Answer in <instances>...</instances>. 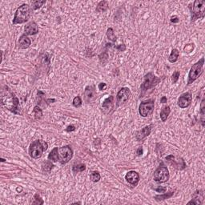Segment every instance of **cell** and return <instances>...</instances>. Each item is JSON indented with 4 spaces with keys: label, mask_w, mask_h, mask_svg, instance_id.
I'll list each match as a JSON object with an SVG mask.
<instances>
[{
    "label": "cell",
    "mask_w": 205,
    "mask_h": 205,
    "mask_svg": "<svg viewBox=\"0 0 205 205\" xmlns=\"http://www.w3.org/2000/svg\"><path fill=\"white\" fill-rule=\"evenodd\" d=\"M131 96V90L129 88H123L119 90L116 96V105L120 106L129 100Z\"/></svg>",
    "instance_id": "8fae6325"
},
{
    "label": "cell",
    "mask_w": 205,
    "mask_h": 205,
    "mask_svg": "<svg viewBox=\"0 0 205 205\" xmlns=\"http://www.w3.org/2000/svg\"><path fill=\"white\" fill-rule=\"evenodd\" d=\"M75 130H76V127L71 125V126H68L67 128L66 129V131H75Z\"/></svg>",
    "instance_id": "ab89813d"
},
{
    "label": "cell",
    "mask_w": 205,
    "mask_h": 205,
    "mask_svg": "<svg viewBox=\"0 0 205 205\" xmlns=\"http://www.w3.org/2000/svg\"><path fill=\"white\" fill-rule=\"evenodd\" d=\"M192 13V21H196L199 18H203L205 15V1L196 0L192 6H189Z\"/></svg>",
    "instance_id": "277c9868"
},
{
    "label": "cell",
    "mask_w": 205,
    "mask_h": 205,
    "mask_svg": "<svg viewBox=\"0 0 205 205\" xmlns=\"http://www.w3.org/2000/svg\"><path fill=\"white\" fill-rule=\"evenodd\" d=\"M179 54H180V52H179L178 50H177V49H173L172 51V52H171L170 55H169V62H171V63H175V62H176L179 58Z\"/></svg>",
    "instance_id": "7402d4cb"
},
{
    "label": "cell",
    "mask_w": 205,
    "mask_h": 205,
    "mask_svg": "<svg viewBox=\"0 0 205 205\" xmlns=\"http://www.w3.org/2000/svg\"><path fill=\"white\" fill-rule=\"evenodd\" d=\"M25 32L28 35H36L39 32V28H38V25L36 24L35 22H30L29 23H27L24 27Z\"/></svg>",
    "instance_id": "9a60e30c"
},
{
    "label": "cell",
    "mask_w": 205,
    "mask_h": 205,
    "mask_svg": "<svg viewBox=\"0 0 205 205\" xmlns=\"http://www.w3.org/2000/svg\"><path fill=\"white\" fill-rule=\"evenodd\" d=\"M171 112V109H170V107L169 106H165L163 107L161 112H160V118H161V120L163 122H165L167 120V119L168 117L169 114Z\"/></svg>",
    "instance_id": "ffe728a7"
},
{
    "label": "cell",
    "mask_w": 205,
    "mask_h": 205,
    "mask_svg": "<svg viewBox=\"0 0 205 205\" xmlns=\"http://www.w3.org/2000/svg\"><path fill=\"white\" fill-rule=\"evenodd\" d=\"M100 59L101 62H103L104 60H107V59H108V54H107V52H104V53L100 54Z\"/></svg>",
    "instance_id": "e575fe53"
},
{
    "label": "cell",
    "mask_w": 205,
    "mask_h": 205,
    "mask_svg": "<svg viewBox=\"0 0 205 205\" xmlns=\"http://www.w3.org/2000/svg\"><path fill=\"white\" fill-rule=\"evenodd\" d=\"M107 36L109 40H111V41H112L113 42H115V41H116V39H117L116 36H115V32H114V30H113L112 28H108V29H107Z\"/></svg>",
    "instance_id": "4316f807"
},
{
    "label": "cell",
    "mask_w": 205,
    "mask_h": 205,
    "mask_svg": "<svg viewBox=\"0 0 205 205\" xmlns=\"http://www.w3.org/2000/svg\"><path fill=\"white\" fill-rule=\"evenodd\" d=\"M204 64V58H201V59L199 60L197 63L194 64L188 75V80H187V84L189 85L192 83L193 82L196 80L199 76L202 75L203 73V66Z\"/></svg>",
    "instance_id": "5b68a950"
},
{
    "label": "cell",
    "mask_w": 205,
    "mask_h": 205,
    "mask_svg": "<svg viewBox=\"0 0 205 205\" xmlns=\"http://www.w3.org/2000/svg\"><path fill=\"white\" fill-rule=\"evenodd\" d=\"M192 100V96L190 92H186L181 95L178 100V105L180 108H186L189 107Z\"/></svg>",
    "instance_id": "7c38bea8"
},
{
    "label": "cell",
    "mask_w": 205,
    "mask_h": 205,
    "mask_svg": "<svg viewBox=\"0 0 205 205\" xmlns=\"http://www.w3.org/2000/svg\"><path fill=\"white\" fill-rule=\"evenodd\" d=\"M47 101H48V102H54V101H55V100H48Z\"/></svg>",
    "instance_id": "7bdbcfd3"
},
{
    "label": "cell",
    "mask_w": 205,
    "mask_h": 205,
    "mask_svg": "<svg viewBox=\"0 0 205 205\" xmlns=\"http://www.w3.org/2000/svg\"><path fill=\"white\" fill-rule=\"evenodd\" d=\"M205 100L203 99L201 101V105H200V114H201V122L202 125L204 126V114H205Z\"/></svg>",
    "instance_id": "83f0119b"
},
{
    "label": "cell",
    "mask_w": 205,
    "mask_h": 205,
    "mask_svg": "<svg viewBox=\"0 0 205 205\" xmlns=\"http://www.w3.org/2000/svg\"><path fill=\"white\" fill-rule=\"evenodd\" d=\"M30 39L26 35H23L18 40V45L19 47L23 49L28 48L30 45Z\"/></svg>",
    "instance_id": "ac0fdd59"
},
{
    "label": "cell",
    "mask_w": 205,
    "mask_h": 205,
    "mask_svg": "<svg viewBox=\"0 0 205 205\" xmlns=\"http://www.w3.org/2000/svg\"><path fill=\"white\" fill-rule=\"evenodd\" d=\"M193 199L191 200L190 202L187 203V204H202V201L204 198V192H203L202 190H198L196 191L195 192L193 193L192 195Z\"/></svg>",
    "instance_id": "5bb4252c"
},
{
    "label": "cell",
    "mask_w": 205,
    "mask_h": 205,
    "mask_svg": "<svg viewBox=\"0 0 205 205\" xmlns=\"http://www.w3.org/2000/svg\"><path fill=\"white\" fill-rule=\"evenodd\" d=\"M33 113H34V115H35V118L36 119H40L42 118V109H40V107H38V106H35V107H34Z\"/></svg>",
    "instance_id": "484cf974"
},
{
    "label": "cell",
    "mask_w": 205,
    "mask_h": 205,
    "mask_svg": "<svg viewBox=\"0 0 205 205\" xmlns=\"http://www.w3.org/2000/svg\"><path fill=\"white\" fill-rule=\"evenodd\" d=\"M115 47L117 49V50H119V51H124L125 50H126V46L124 45V44H121V45L116 46V47Z\"/></svg>",
    "instance_id": "8d00e7d4"
},
{
    "label": "cell",
    "mask_w": 205,
    "mask_h": 205,
    "mask_svg": "<svg viewBox=\"0 0 205 205\" xmlns=\"http://www.w3.org/2000/svg\"><path fill=\"white\" fill-rule=\"evenodd\" d=\"M106 88H107V84H106L105 83H101L99 84V89H100V90H105Z\"/></svg>",
    "instance_id": "74e56055"
},
{
    "label": "cell",
    "mask_w": 205,
    "mask_h": 205,
    "mask_svg": "<svg viewBox=\"0 0 205 205\" xmlns=\"http://www.w3.org/2000/svg\"><path fill=\"white\" fill-rule=\"evenodd\" d=\"M160 80H161L160 78H157L152 72L148 73L144 76V81L142 83L141 89L143 90L151 89L153 87H155L156 85L158 84Z\"/></svg>",
    "instance_id": "8992f818"
},
{
    "label": "cell",
    "mask_w": 205,
    "mask_h": 205,
    "mask_svg": "<svg viewBox=\"0 0 205 205\" xmlns=\"http://www.w3.org/2000/svg\"><path fill=\"white\" fill-rule=\"evenodd\" d=\"M179 18L178 17H176V16H174V17H172V18H171V22L172 23H179Z\"/></svg>",
    "instance_id": "f35d334b"
},
{
    "label": "cell",
    "mask_w": 205,
    "mask_h": 205,
    "mask_svg": "<svg viewBox=\"0 0 205 205\" xmlns=\"http://www.w3.org/2000/svg\"><path fill=\"white\" fill-rule=\"evenodd\" d=\"M113 106H114V96L111 95V96H109L107 99H106L103 101L102 107V108H104L105 110L110 111L113 107Z\"/></svg>",
    "instance_id": "d6986e66"
},
{
    "label": "cell",
    "mask_w": 205,
    "mask_h": 205,
    "mask_svg": "<svg viewBox=\"0 0 205 205\" xmlns=\"http://www.w3.org/2000/svg\"><path fill=\"white\" fill-rule=\"evenodd\" d=\"M108 8V3L107 1H101L98 6H97L96 11L97 12H103L107 11Z\"/></svg>",
    "instance_id": "603a6c76"
},
{
    "label": "cell",
    "mask_w": 205,
    "mask_h": 205,
    "mask_svg": "<svg viewBox=\"0 0 205 205\" xmlns=\"http://www.w3.org/2000/svg\"><path fill=\"white\" fill-rule=\"evenodd\" d=\"M174 194V192H169L164 193L163 195H159V196H155V199H156L157 201H160V200H163V199H169L171 198Z\"/></svg>",
    "instance_id": "cb8c5ba5"
},
{
    "label": "cell",
    "mask_w": 205,
    "mask_h": 205,
    "mask_svg": "<svg viewBox=\"0 0 205 205\" xmlns=\"http://www.w3.org/2000/svg\"><path fill=\"white\" fill-rule=\"evenodd\" d=\"M48 148L47 143H46L43 140H35L32 142L29 148V154L31 158L33 159H39L42 156V152L47 151Z\"/></svg>",
    "instance_id": "7a4b0ae2"
},
{
    "label": "cell",
    "mask_w": 205,
    "mask_h": 205,
    "mask_svg": "<svg viewBox=\"0 0 205 205\" xmlns=\"http://www.w3.org/2000/svg\"><path fill=\"white\" fill-rule=\"evenodd\" d=\"M1 161H2V162H4V161H5V160H3V159H1Z\"/></svg>",
    "instance_id": "ee69618b"
},
{
    "label": "cell",
    "mask_w": 205,
    "mask_h": 205,
    "mask_svg": "<svg viewBox=\"0 0 205 205\" xmlns=\"http://www.w3.org/2000/svg\"><path fill=\"white\" fill-rule=\"evenodd\" d=\"M154 107H155V102L153 100H149L148 101L142 102L139 107V114L143 117H147L153 113Z\"/></svg>",
    "instance_id": "ba28073f"
},
{
    "label": "cell",
    "mask_w": 205,
    "mask_h": 205,
    "mask_svg": "<svg viewBox=\"0 0 205 205\" xmlns=\"http://www.w3.org/2000/svg\"><path fill=\"white\" fill-rule=\"evenodd\" d=\"M73 156V151L70 146H64L59 149V161L62 164L69 162Z\"/></svg>",
    "instance_id": "52a82bcc"
},
{
    "label": "cell",
    "mask_w": 205,
    "mask_h": 205,
    "mask_svg": "<svg viewBox=\"0 0 205 205\" xmlns=\"http://www.w3.org/2000/svg\"><path fill=\"white\" fill-rule=\"evenodd\" d=\"M142 154H143V148H139L137 149V155L138 156H141Z\"/></svg>",
    "instance_id": "60d3db41"
},
{
    "label": "cell",
    "mask_w": 205,
    "mask_h": 205,
    "mask_svg": "<svg viewBox=\"0 0 205 205\" xmlns=\"http://www.w3.org/2000/svg\"><path fill=\"white\" fill-rule=\"evenodd\" d=\"M167 101H168V100H167V97L165 96L162 97L161 100H160V102H162V103H165V102H167Z\"/></svg>",
    "instance_id": "b9f144b4"
},
{
    "label": "cell",
    "mask_w": 205,
    "mask_h": 205,
    "mask_svg": "<svg viewBox=\"0 0 205 205\" xmlns=\"http://www.w3.org/2000/svg\"><path fill=\"white\" fill-rule=\"evenodd\" d=\"M154 190L156 191L157 192H165L167 191L166 187H161V186H158L157 187H155Z\"/></svg>",
    "instance_id": "d590c367"
},
{
    "label": "cell",
    "mask_w": 205,
    "mask_h": 205,
    "mask_svg": "<svg viewBox=\"0 0 205 205\" xmlns=\"http://www.w3.org/2000/svg\"><path fill=\"white\" fill-rule=\"evenodd\" d=\"M52 168H53V164L51 161H44L42 163V169L43 172H50Z\"/></svg>",
    "instance_id": "d4e9b609"
},
{
    "label": "cell",
    "mask_w": 205,
    "mask_h": 205,
    "mask_svg": "<svg viewBox=\"0 0 205 205\" xmlns=\"http://www.w3.org/2000/svg\"><path fill=\"white\" fill-rule=\"evenodd\" d=\"M180 75V71H175V72L173 73V75H172V81H173V83H175L176 82L178 81Z\"/></svg>",
    "instance_id": "836d02e7"
},
{
    "label": "cell",
    "mask_w": 205,
    "mask_h": 205,
    "mask_svg": "<svg viewBox=\"0 0 205 205\" xmlns=\"http://www.w3.org/2000/svg\"><path fill=\"white\" fill-rule=\"evenodd\" d=\"M166 160L174 168L177 170H183L186 168V163L181 157L170 155L166 157Z\"/></svg>",
    "instance_id": "30bf717a"
},
{
    "label": "cell",
    "mask_w": 205,
    "mask_h": 205,
    "mask_svg": "<svg viewBox=\"0 0 205 205\" xmlns=\"http://www.w3.org/2000/svg\"><path fill=\"white\" fill-rule=\"evenodd\" d=\"M30 6L27 4H23L15 11V17L13 19V24H21L30 18Z\"/></svg>",
    "instance_id": "3957f363"
},
{
    "label": "cell",
    "mask_w": 205,
    "mask_h": 205,
    "mask_svg": "<svg viewBox=\"0 0 205 205\" xmlns=\"http://www.w3.org/2000/svg\"><path fill=\"white\" fill-rule=\"evenodd\" d=\"M85 169H86V166H85V164L80 163V164H77V165L73 166L72 171L74 173H78V172H83Z\"/></svg>",
    "instance_id": "f1b7e54d"
},
{
    "label": "cell",
    "mask_w": 205,
    "mask_h": 205,
    "mask_svg": "<svg viewBox=\"0 0 205 205\" xmlns=\"http://www.w3.org/2000/svg\"><path fill=\"white\" fill-rule=\"evenodd\" d=\"M125 178H126V180L133 186H136L139 181V174L135 171H131V172H127Z\"/></svg>",
    "instance_id": "4fadbf2b"
},
{
    "label": "cell",
    "mask_w": 205,
    "mask_h": 205,
    "mask_svg": "<svg viewBox=\"0 0 205 205\" xmlns=\"http://www.w3.org/2000/svg\"><path fill=\"white\" fill-rule=\"evenodd\" d=\"M151 127H152V125H148V126H146L143 129L140 130L139 131H138L136 134V139L138 141H142L146 137H148L151 133Z\"/></svg>",
    "instance_id": "2e32d148"
},
{
    "label": "cell",
    "mask_w": 205,
    "mask_h": 205,
    "mask_svg": "<svg viewBox=\"0 0 205 205\" xmlns=\"http://www.w3.org/2000/svg\"><path fill=\"white\" fill-rule=\"evenodd\" d=\"M90 180L93 181V182H98V181L100 180V175L99 172L95 171V172H91V174H90Z\"/></svg>",
    "instance_id": "4dcf8cb0"
},
{
    "label": "cell",
    "mask_w": 205,
    "mask_h": 205,
    "mask_svg": "<svg viewBox=\"0 0 205 205\" xmlns=\"http://www.w3.org/2000/svg\"><path fill=\"white\" fill-rule=\"evenodd\" d=\"M34 198H35V201L32 203L33 204H43V200L41 199V197L39 196V194H35Z\"/></svg>",
    "instance_id": "d6a6232c"
},
{
    "label": "cell",
    "mask_w": 205,
    "mask_h": 205,
    "mask_svg": "<svg viewBox=\"0 0 205 205\" xmlns=\"http://www.w3.org/2000/svg\"><path fill=\"white\" fill-rule=\"evenodd\" d=\"M82 105V100L79 96H76L73 100V106L76 107H79Z\"/></svg>",
    "instance_id": "1f68e13d"
},
{
    "label": "cell",
    "mask_w": 205,
    "mask_h": 205,
    "mask_svg": "<svg viewBox=\"0 0 205 205\" xmlns=\"http://www.w3.org/2000/svg\"><path fill=\"white\" fill-rule=\"evenodd\" d=\"M48 160L53 162L59 161V148H54L48 155Z\"/></svg>",
    "instance_id": "44dd1931"
},
{
    "label": "cell",
    "mask_w": 205,
    "mask_h": 205,
    "mask_svg": "<svg viewBox=\"0 0 205 205\" xmlns=\"http://www.w3.org/2000/svg\"><path fill=\"white\" fill-rule=\"evenodd\" d=\"M46 1L43 0V1H33L31 3V7H32V10H37L40 8L41 6L45 4Z\"/></svg>",
    "instance_id": "f546056e"
},
{
    "label": "cell",
    "mask_w": 205,
    "mask_h": 205,
    "mask_svg": "<svg viewBox=\"0 0 205 205\" xmlns=\"http://www.w3.org/2000/svg\"><path fill=\"white\" fill-rule=\"evenodd\" d=\"M1 106L15 114H20L19 100L7 86H4L1 91Z\"/></svg>",
    "instance_id": "6da1fadb"
},
{
    "label": "cell",
    "mask_w": 205,
    "mask_h": 205,
    "mask_svg": "<svg viewBox=\"0 0 205 205\" xmlns=\"http://www.w3.org/2000/svg\"><path fill=\"white\" fill-rule=\"evenodd\" d=\"M95 95H96V90L95 86H88L85 88L84 96L87 102H90V100H93Z\"/></svg>",
    "instance_id": "e0dca14e"
},
{
    "label": "cell",
    "mask_w": 205,
    "mask_h": 205,
    "mask_svg": "<svg viewBox=\"0 0 205 205\" xmlns=\"http://www.w3.org/2000/svg\"><path fill=\"white\" fill-rule=\"evenodd\" d=\"M154 180L158 183H164L169 180V172L166 167L160 166L154 173Z\"/></svg>",
    "instance_id": "9c48e42d"
}]
</instances>
